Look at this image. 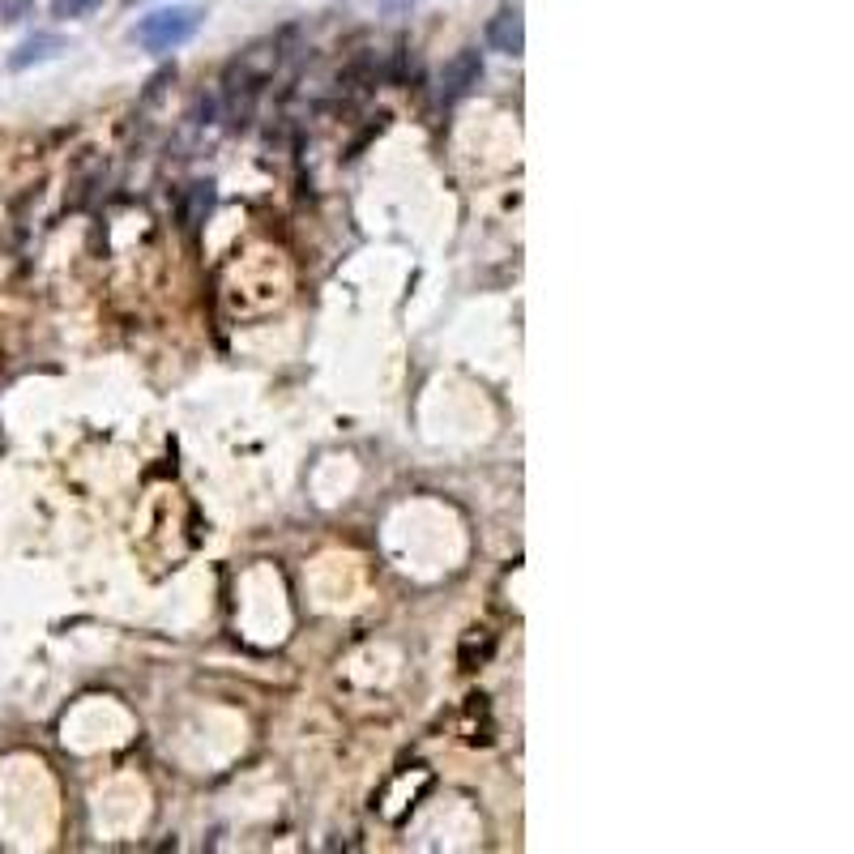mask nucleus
I'll return each mask as SVG.
<instances>
[{"instance_id": "f257e3e1", "label": "nucleus", "mask_w": 854, "mask_h": 854, "mask_svg": "<svg viewBox=\"0 0 854 854\" xmlns=\"http://www.w3.org/2000/svg\"><path fill=\"white\" fill-rule=\"evenodd\" d=\"M197 26H201V9H158V13H150V18L137 22L133 39L146 47V52L163 56V52L184 47L188 39L197 35Z\"/></svg>"}, {"instance_id": "f03ea898", "label": "nucleus", "mask_w": 854, "mask_h": 854, "mask_svg": "<svg viewBox=\"0 0 854 854\" xmlns=\"http://www.w3.org/2000/svg\"><path fill=\"white\" fill-rule=\"evenodd\" d=\"M479 77H483V60H479V52L474 47H466V52H457L449 65H445V99L453 103V99H462V94H470L474 86H479Z\"/></svg>"}, {"instance_id": "7ed1b4c3", "label": "nucleus", "mask_w": 854, "mask_h": 854, "mask_svg": "<svg viewBox=\"0 0 854 854\" xmlns=\"http://www.w3.org/2000/svg\"><path fill=\"white\" fill-rule=\"evenodd\" d=\"M487 43H492L496 52H504V56H521L526 35H521V18H517V13H496V18L487 22Z\"/></svg>"}, {"instance_id": "20e7f679", "label": "nucleus", "mask_w": 854, "mask_h": 854, "mask_svg": "<svg viewBox=\"0 0 854 854\" xmlns=\"http://www.w3.org/2000/svg\"><path fill=\"white\" fill-rule=\"evenodd\" d=\"M60 47H65V39H60V35H35V39H26L18 52L9 56V69L22 73V69H30V65H43V60H52Z\"/></svg>"}, {"instance_id": "39448f33", "label": "nucleus", "mask_w": 854, "mask_h": 854, "mask_svg": "<svg viewBox=\"0 0 854 854\" xmlns=\"http://www.w3.org/2000/svg\"><path fill=\"white\" fill-rule=\"evenodd\" d=\"M90 9H99V0H52L56 18H86Z\"/></svg>"}, {"instance_id": "423d86ee", "label": "nucleus", "mask_w": 854, "mask_h": 854, "mask_svg": "<svg viewBox=\"0 0 854 854\" xmlns=\"http://www.w3.org/2000/svg\"><path fill=\"white\" fill-rule=\"evenodd\" d=\"M26 9H30V0H0V22H18V18H26Z\"/></svg>"}]
</instances>
